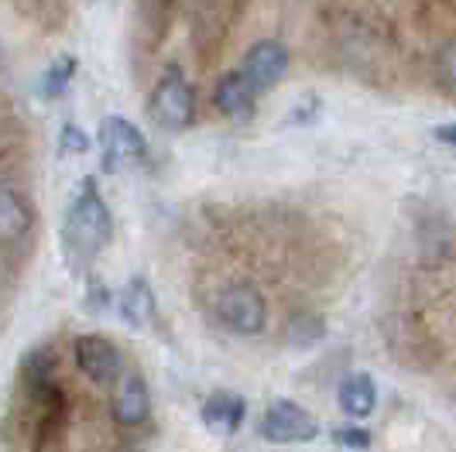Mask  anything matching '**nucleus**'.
Returning <instances> with one entry per match:
<instances>
[{
	"label": "nucleus",
	"mask_w": 456,
	"mask_h": 452,
	"mask_svg": "<svg viewBox=\"0 0 456 452\" xmlns=\"http://www.w3.org/2000/svg\"><path fill=\"white\" fill-rule=\"evenodd\" d=\"M114 237V220H110V206L103 203L96 182H83V192L76 196V203L69 206L66 226H62V250H66L69 264L76 271H86L96 254L110 244Z\"/></svg>",
	"instance_id": "obj_1"
},
{
	"label": "nucleus",
	"mask_w": 456,
	"mask_h": 452,
	"mask_svg": "<svg viewBox=\"0 0 456 452\" xmlns=\"http://www.w3.org/2000/svg\"><path fill=\"white\" fill-rule=\"evenodd\" d=\"M148 113H151V120L159 127H165V131H183V127L192 124L196 96H192V86L185 83L179 69H168L161 76V83L148 96Z\"/></svg>",
	"instance_id": "obj_2"
},
{
	"label": "nucleus",
	"mask_w": 456,
	"mask_h": 452,
	"mask_svg": "<svg viewBox=\"0 0 456 452\" xmlns=\"http://www.w3.org/2000/svg\"><path fill=\"white\" fill-rule=\"evenodd\" d=\"M216 319L237 336H257L268 326V305L251 285H230L216 295Z\"/></svg>",
	"instance_id": "obj_3"
},
{
	"label": "nucleus",
	"mask_w": 456,
	"mask_h": 452,
	"mask_svg": "<svg viewBox=\"0 0 456 452\" xmlns=\"http://www.w3.org/2000/svg\"><path fill=\"white\" fill-rule=\"evenodd\" d=\"M257 432L274 446H292V442H313L320 435V422L296 401H272Z\"/></svg>",
	"instance_id": "obj_4"
},
{
	"label": "nucleus",
	"mask_w": 456,
	"mask_h": 452,
	"mask_svg": "<svg viewBox=\"0 0 456 452\" xmlns=\"http://www.w3.org/2000/svg\"><path fill=\"white\" fill-rule=\"evenodd\" d=\"M100 144H103V168L107 172H120L127 165L148 161V141L124 117H107L100 124Z\"/></svg>",
	"instance_id": "obj_5"
},
{
	"label": "nucleus",
	"mask_w": 456,
	"mask_h": 452,
	"mask_svg": "<svg viewBox=\"0 0 456 452\" xmlns=\"http://www.w3.org/2000/svg\"><path fill=\"white\" fill-rule=\"evenodd\" d=\"M72 353H76L79 370L90 377L93 384H120V377H124V353L117 350L114 339L96 336V333L79 336L72 343Z\"/></svg>",
	"instance_id": "obj_6"
},
{
	"label": "nucleus",
	"mask_w": 456,
	"mask_h": 452,
	"mask_svg": "<svg viewBox=\"0 0 456 452\" xmlns=\"http://www.w3.org/2000/svg\"><path fill=\"white\" fill-rule=\"evenodd\" d=\"M240 72L251 79L257 93L272 90L274 83H281L285 72H289V48L281 45V42H274V38L254 42V45L248 48V55H244Z\"/></svg>",
	"instance_id": "obj_7"
},
{
	"label": "nucleus",
	"mask_w": 456,
	"mask_h": 452,
	"mask_svg": "<svg viewBox=\"0 0 456 452\" xmlns=\"http://www.w3.org/2000/svg\"><path fill=\"white\" fill-rule=\"evenodd\" d=\"M148 411H151V391L144 384V377L141 374H124L120 377V384H117V394H114V418L117 425H141L144 418H148Z\"/></svg>",
	"instance_id": "obj_8"
},
{
	"label": "nucleus",
	"mask_w": 456,
	"mask_h": 452,
	"mask_svg": "<svg viewBox=\"0 0 456 452\" xmlns=\"http://www.w3.org/2000/svg\"><path fill=\"white\" fill-rule=\"evenodd\" d=\"M248 415V401L233 391H213L203 401V425L213 435H233Z\"/></svg>",
	"instance_id": "obj_9"
},
{
	"label": "nucleus",
	"mask_w": 456,
	"mask_h": 452,
	"mask_svg": "<svg viewBox=\"0 0 456 452\" xmlns=\"http://www.w3.org/2000/svg\"><path fill=\"white\" fill-rule=\"evenodd\" d=\"M213 100H216V110L220 113L240 120V117H251L257 90H254V83L244 72H227V76H220V83L213 90Z\"/></svg>",
	"instance_id": "obj_10"
},
{
	"label": "nucleus",
	"mask_w": 456,
	"mask_h": 452,
	"mask_svg": "<svg viewBox=\"0 0 456 452\" xmlns=\"http://www.w3.org/2000/svg\"><path fill=\"white\" fill-rule=\"evenodd\" d=\"M31 206L14 185H4L0 192V237L4 244H18L24 233L31 230Z\"/></svg>",
	"instance_id": "obj_11"
},
{
	"label": "nucleus",
	"mask_w": 456,
	"mask_h": 452,
	"mask_svg": "<svg viewBox=\"0 0 456 452\" xmlns=\"http://www.w3.org/2000/svg\"><path fill=\"white\" fill-rule=\"evenodd\" d=\"M337 401H340L346 418H354V422H357V418H367V415L378 408V387L370 381V374H350L340 384Z\"/></svg>",
	"instance_id": "obj_12"
},
{
	"label": "nucleus",
	"mask_w": 456,
	"mask_h": 452,
	"mask_svg": "<svg viewBox=\"0 0 456 452\" xmlns=\"http://www.w3.org/2000/svg\"><path fill=\"white\" fill-rule=\"evenodd\" d=\"M120 316L127 319L131 326H144L155 319V295L148 288L144 278H131L120 292Z\"/></svg>",
	"instance_id": "obj_13"
},
{
	"label": "nucleus",
	"mask_w": 456,
	"mask_h": 452,
	"mask_svg": "<svg viewBox=\"0 0 456 452\" xmlns=\"http://www.w3.org/2000/svg\"><path fill=\"white\" fill-rule=\"evenodd\" d=\"M72 76H76V59H72V55H59V59L45 69V76H42V93H45L48 100L59 96V93H66Z\"/></svg>",
	"instance_id": "obj_14"
},
{
	"label": "nucleus",
	"mask_w": 456,
	"mask_h": 452,
	"mask_svg": "<svg viewBox=\"0 0 456 452\" xmlns=\"http://www.w3.org/2000/svg\"><path fill=\"white\" fill-rule=\"evenodd\" d=\"M436 76H439L443 90L456 96V38L439 48V55H436Z\"/></svg>",
	"instance_id": "obj_15"
},
{
	"label": "nucleus",
	"mask_w": 456,
	"mask_h": 452,
	"mask_svg": "<svg viewBox=\"0 0 456 452\" xmlns=\"http://www.w3.org/2000/svg\"><path fill=\"white\" fill-rule=\"evenodd\" d=\"M333 439L340 442L343 449H367V446H370V432H367V429H357V425L337 429V432H333Z\"/></svg>",
	"instance_id": "obj_16"
},
{
	"label": "nucleus",
	"mask_w": 456,
	"mask_h": 452,
	"mask_svg": "<svg viewBox=\"0 0 456 452\" xmlns=\"http://www.w3.org/2000/svg\"><path fill=\"white\" fill-rule=\"evenodd\" d=\"M59 141H62V151H66V155H86V151H90V137L83 134L79 127H72V124L62 127V137H59Z\"/></svg>",
	"instance_id": "obj_17"
},
{
	"label": "nucleus",
	"mask_w": 456,
	"mask_h": 452,
	"mask_svg": "<svg viewBox=\"0 0 456 452\" xmlns=\"http://www.w3.org/2000/svg\"><path fill=\"white\" fill-rule=\"evenodd\" d=\"M433 137L439 141V144H453L456 148V120L453 124H439V127H433Z\"/></svg>",
	"instance_id": "obj_18"
}]
</instances>
